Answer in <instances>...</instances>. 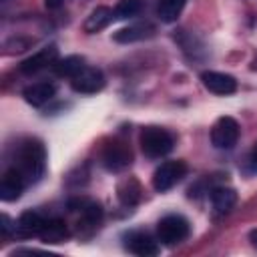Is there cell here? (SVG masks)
Instances as JSON below:
<instances>
[{
  "instance_id": "6da1fadb",
  "label": "cell",
  "mask_w": 257,
  "mask_h": 257,
  "mask_svg": "<svg viewBox=\"0 0 257 257\" xmlns=\"http://www.w3.org/2000/svg\"><path fill=\"white\" fill-rule=\"evenodd\" d=\"M12 167L24 177V181L28 185L40 181V177L46 171V149H44V145L36 139L22 141L20 147L16 149V157H14Z\"/></svg>"
},
{
  "instance_id": "7a4b0ae2",
  "label": "cell",
  "mask_w": 257,
  "mask_h": 257,
  "mask_svg": "<svg viewBox=\"0 0 257 257\" xmlns=\"http://www.w3.org/2000/svg\"><path fill=\"white\" fill-rule=\"evenodd\" d=\"M141 149L149 159H161L165 155H169L175 147V137L161 126H147L141 131L139 137Z\"/></svg>"
},
{
  "instance_id": "3957f363",
  "label": "cell",
  "mask_w": 257,
  "mask_h": 257,
  "mask_svg": "<svg viewBox=\"0 0 257 257\" xmlns=\"http://www.w3.org/2000/svg\"><path fill=\"white\" fill-rule=\"evenodd\" d=\"M191 233V225L183 215H165L157 225V237L163 245L175 247L183 243Z\"/></svg>"
},
{
  "instance_id": "277c9868",
  "label": "cell",
  "mask_w": 257,
  "mask_h": 257,
  "mask_svg": "<svg viewBox=\"0 0 257 257\" xmlns=\"http://www.w3.org/2000/svg\"><path fill=\"white\" fill-rule=\"evenodd\" d=\"M100 163L110 173H120L133 165V151L124 141L112 139L100 151Z\"/></svg>"
},
{
  "instance_id": "5b68a950",
  "label": "cell",
  "mask_w": 257,
  "mask_h": 257,
  "mask_svg": "<svg viewBox=\"0 0 257 257\" xmlns=\"http://www.w3.org/2000/svg\"><path fill=\"white\" fill-rule=\"evenodd\" d=\"M185 175H187L185 161H165L153 173V187H155V191L165 193V191L173 189L177 183H181Z\"/></svg>"
},
{
  "instance_id": "8992f818",
  "label": "cell",
  "mask_w": 257,
  "mask_h": 257,
  "mask_svg": "<svg viewBox=\"0 0 257 257\" xmlns=\"http://www.w3.org/2000/svg\"><path fill=\"white\" fill-rule=\"evenodd\" d=\"M239 141V122L233 116H219L211 128V143L215 149H233Z\"/></svg>"
},
{
  "instance_id": "52a82bcc",
  "label": "cell",
  "mask_w": 257,
  "mask_h": 257,
  "mask_svg": "<svg viewBox=\"0 0 257 257\" xmlns=\"http://www.w3.org/2000/svg\"><path fill=\"white\" fill-rule=\"evenodd\" d=\"M104 74L100 68L94 66H84L70 78V88L78 94H94L104 88Z\"/></svg>"
},
{
  "instance_id": "ba28073f",
  "label": "cell",
  "mask_w": 257,
  "mask_h": 257,
  "mask_svg": "<svg viewBox=\"0 0 257 257\" xmlns=\"http://www.w3.org/2000/svg\"><path fill=\"white\" fill-rule=\"evenodd\" d=\"M124 249L139 257H153L161 251V247L153 239V235L147 231H141V229L124 233Z\"/></svg>"
},
{
  "instance_id": "9c48e42d",
  "label": "cell",
  "mask_w": 257,
  "mask_h": 257,
  "mask_svg": "<svg viewBox=\"0 0 257 257\" xmlns=\"http://www.w3.org/2000/svg\"><path fill=\"white\" fill-rule=\"evenodd\" d=\"M72 209L78 211L76 227L80 233H92L102 221V207L94 201H76L72 203Z\"/></svg>"
},
{
  "instance_id": "30bf717a",
  "label": "cell",
  "mask_w": 257,
  "mask_h": 257,
  "mask_svg": "<svg viewBox=\"0 0 257 257\" xmlns=\"http://www.w3.org/2000/svg\"><path fill=\"white\" fill-rule=\"evenodd\" d=\"M56 60H58V50H56L54 44H50V46H44L42 50L34 52L32 56L24 58L18 68H20L22 74H36V72H40L48 66H54Z\"/></svg>"
},
{
  "instance_id": "8fae6325",
  "label": "cell",
  "mask_w": 257,
  "mask_h": 257,
  "mask_svg": "<svg viewBox=\"0 0 257 257\" xmlns=\"http://www.w3.org/2000/svg\"><path fill=\"white\" fill-rule=\"evenodd\" d=\"M201 82H203V86H205L209 92L221 94V96L233 94V92L237 90V80H235V76L225 74V72H217V70H205V72H201Z\"/></svg>"
},
{
  "instance_id": "7c38bea8",
  "label": "cell",
  "mask_w": 257,
  "mask_h": 257,
  "mask_svg": "<svg viewBox=\"0 0 257 257\" xmlns=\"http://www.w3.org/2000/svg\"><path fill=\"white\" fill-rule=\"evenodd\" d=\"M26 181L24 177L14 169V167H8L0 179V199L2 201H16L22 191L26 189Z\"/></svg>"
},
{
  "instance_id": "4fadbf2b",
  "label": "cell",
  "mask_w": 257,
  "mask_h": 257,
  "mask_svg": "<svg viewBox=\"0 0 257 257\" xmlns=\"http://www.w3.org/2000/svg\"><path fill=\"white\" fill-rule=\"evenodd\" d=\"M44 221H46V217H42L40 213H36V211H24L18 217V221L14 223L16 225L14 227V233L18 237H38Z\"/></svg>"
},
{
  "instance_id": "5bb4252c",
  "label": "cell",
  "mask_w": 257,
  "mask_h": 257,
  "mask_svg": "<svg viewBox=\"0 0 257 257\" xmlns=\"http://www.w3.org/2000/svg\"><path fill=\"white\" fill-rule=\"evenodd\" d=\"M56 94V86L52 82H34L22 90V96L32 106H42L48 100H52Z\"/></svg>"
},
{
  "instance_id": "9a60e30c",
  "label": "cell",
  "mask_w": 257,
  "mask_h": 257,
  "mask_svg": "<svg viewBox=\"0 0 257 257\" xmlns=\"http://www.w3.org/2000/svg\"><path fill=\"white\" fill-rule=\"evenodd\" d=\"M42 243H62L64 239L70 237V231H68V225L58 219V217H48L40 229V235Z\"/></svg>"
},
{
  "instance_id": "2e32d148",
  "label": "cell",
  "mask_w": 257,
  "mask_h": 257,
  "mask_svg": "<svg viewBox=\"0 0 257 257\" xmlns=\"http://www.w3.org/2000/svg\"><path fill=\"white\" fill-rule=\"evenodd\" d=\"M211 203H213V209L217 215H227L237 203V193H235V189L225 187V185L213 187L211 189Z\"/></svg>"
},
{
  "instance_id": "e0dca14e",
  "label": "cell",
  "mask_w": 257,
  "mask_h": 257,
  "mask_svg": "<svg viewBox=\"0 0 257 257\" xmlns=\"http://www.w3.org/2000/svg\"><path fill=\"white\" fill-rule=\"evenodd\" d=\"M114 10L108 8V6H96L84 20V32L88 34H94V32H100L102 28H106L112 20H114Z\"/></svg>"
},
{
  "instance_id": "ac0fdd59",
  "label": "cell",
  "mask_w": 257,
  "mask_h": 257,
  "mask_svg": "<svg viewBox=\"0 0 257 257\" xmlns=\"http://www.w3.org/2000/svg\"><path fill=\"white\" fill-rule=\"evenodd\" d=\"M155 32V26L149 24V22H139V24H131L126 28H120L118 32H114V40L116 42H122V44H128V42H137V40H143V38H149L153 36Z\"/></svg>"
},
{
  "instance_id": "d6986e66",
  "label": "cell",
  "mask_w": 257,
  "mask_h": 257,
  "mask_svg": "<svg viewBox=\"0 0 257 257\" xmlns=\"http://www.w3.org/2000/svg\"><path fill=\"white\" fill-rule=\"evenodd\" d=\"M116 193H118V201H120L122 205L133 207V205H137V203L141 201L143 189H141V185H139V181H137V179L128 177V179H124V181L118 185Z\"/></svg>"
},
{
  "instance_id": "ffe728a7",
  "label": "cell",
  "mask_w": 257,
  "mask_h": 257,
  "mask_svg": "<svg viewBox=\"0 0 257 257\" xmlns=\"http://www.w3.org/2000/svg\"><path fill=\"white\" fill-rule=\"evenodd\" d=\"M86 64H84V58L78 56V54H70V56H64V58H58L52 66V70L58 74V76H66V78H72L78 70H82Z\"/></svg>"
},
{
  "instance_id": "44dd1931",
  "label": "cell",
  "mask_w": 257,
  "mask_h": 257,
  "mask_svg": "<svg viewBox=\"0 0 257 257\" xmlns=\"http://www.w3.org/2000/svg\"><path fill=\"white\" fill-rule=\"evenodd\" d=\"M187 0H159L157 2V16L161 18V22H177V18L181 16L183 8H185Z\"/></svg>"
},
{
  "instance_id": "7402d4cb",
  "label": "cell",
  "mask_w": 257,
  "mask_h": 257,
  "mask_svg": "<svg viewBox=\"0 0 257 257\" xmlns=\"http://www.w3.org/2000/svg\"><path fill=\"white\" fill-rule=\"evenodd\" d=\"M141 12V0H118L114 6V16L120 20H128Z\"/></svg>"
},
{
  "instance_id": "603a6c76",
  "label": "cell",
  "mask_w": 257,
  "mask_h": 257,
  "mask_svg": "<svg viewBox=\"0 0 257 257\" xmlns=\"http://www.w3.org/2000/svg\"><path fill=\"white\" fill-rule=\"evenodd\" d=\"M247 167H249L251 173H257V143H255V147L251 149V153L247 157Z\"/></svg>"
},
{
  "instance_id": "cb8c5ba5",
  "label": "cell",
  "mask_w": 257,
  "mask_h": 257,
  "mask_svg": "<svg viewBox=\"0 0 257 257\" xmlns=\"http://www.w3.org/2000/svg\"><path fill=\"white\" fill-rule=\"evenodd\" d=\"M44 4H46L48 10H56V8H60L64 4V0H44Z\"/></svg>"
},
{
  "instance_id": "d4e9b609",
  "label": "cell",
  "mask_w": 257,
  "mask_h": 257,
  "mask_svg": "<svg viewBox=\"0 0 257 257\" xmlns=\"http://www.w3.org/2000/svg\"><path fill=\"white\" fill-rule=\"evenodd\" d=\"M249 241H251V245L257 249V229H253V231L249 233Z\"/></svg>"
},
{
  "instance_id": "484cf974",
  "label": "cell",
  "mask_w": 257,
  "mask_h": 257,
  "mask_svg": "<svg viewBox=\"0 0 257 257\" xmlns=\"http://www.w3.org/2000/svg\"><path fill=\"white\" fill-rule=\"evenodd\" d=\"M255 66H257V60H255Z\"/></svg>"
}]
</instances>
